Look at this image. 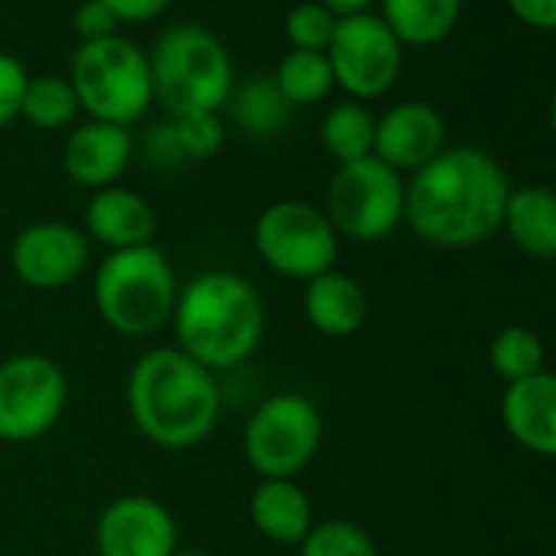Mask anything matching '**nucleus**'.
Instances as JSON below:
<instances>
[{"label":"nucleus","mask_w":556,"mask_h":556,"mask_svg":"<svg viewBox=\"0 0 556 556\" xmlns=\"http://www.w3.org/2000/svg\"><path fill=\"white\" fill-rule=\"evenodd\" d=\"M504 167L481 148H445L406 184L409 229L439 249H471L494 236L510 197Z\"/></svg>","instance_id":"1"},{"label":"nucleus","mask_w":556,"mask_h":556,"mask_svg":"<svg viewBox=\"0 0 556 556\" xmlns=\"http://www.w3.org/2000/svg\"><path fill=\"white\" fill-rule=\"evenodd\" d=\"M135 429L157 448L184 452L206 442L223 413V390L213 370L174 344L144 351L125 383Z\"/></svg>","instance_id":"2"},{"label":"nucleus","mask_w":556,"mask_h":556,"mask_svg":"<svg viewBox=\"0 0 556 556\" xmlns=\"http://www.w3.org/2000/svg\"><path fill=\"white\" fill-rule=\"evenodd\" d=\"M170 328L174 348L200 367L236 370L265 338V302L245 275L210 268L180 286Z\"/></svg>","instance_id":"3"},{"label":"nucleus","mask_w":556,"mask_h":556,"mask_svg":"<svg viewBox=\"0 0 556 556\" xmlns=\"http://www.w3.org/2000/svg\"><path fill=\"white\" fill-rule=\"evenodd\" d=\"M177 295V271L157 242L109 252L92 275V302L99 318L115 334L135 341L154 338L170 325Z\"/></svg>","instance_id":"4"},{"label":"nucleus","mask_w":556,"mask_h":556,"mask_svg":"<svg viewBox=\"0 0 556 556\" xmlns=\"http://www.w3.org/2000/svg\"><path fill=\"white\" fill-rule=\"evenodd\" d=\"M148 60L154 76V102H161L167 118L219 112L236 89V70L226 47L203 27L177 24L164 30Z\"/></svg>","instance_id":"5"},{"label":"nucleus","mask_w":556,"mask_h":556,"mask_svg":"<svg viewBox=\"0 0 556 556\" xmlns=\"http://www.w3.org/2000/svg\"><path fill=\"white\" fill-rule=\"evenodd\" d=\"M89 122L131 128L154 105L151 60L128 37L112 34L96 43H79L66 76Z\"/></svg>","instance_id":"6"},{"label":"nucleus","mask_w":556,"mask_h":556,"mask_svg":"<svg viewBox=\"0 0 556 556\" xmlns=\"http://www.w3.org/2000/svg\"><path fill=\"white\" fill-rule=\"evenodd\" d=\"M325 442V416L305 393L278 390L265 396L242 429V455L258 478L302 475Z\"/></svg>","instance_id":"7"},{"label":"nucleus","mask_w":556,"mask_h":556,"mask_svg":"<svg viewBox=\"0 0 556 556\" xmlns=\"http://www.w3.org/2000/svg\"><path fill=\"white\" fill-rule=\"evenodd\" d=\"M252 245L275 275L312 282L338 265L341 236L321 206L308 200H275L255 216Z\"/></svg>","instance_id":"8"},{"label":"nucleus","mask_w":556,"mask_h":556,"mask_svg":"<svg viewBox=\"0 0 556 556\" xmlns=\"http://www.w3.org/2000/svg\"><path fill=\"white\" fill-rule=\"evenodd\" d=\"M331 226L351 242H380L406 219V180L377 157L341 164L328 184Z\"/></svg>","instance_id":"9"},{"label":"nucleus","mask_w":556,"mask_h":556,"mask_svg":"<svg viewBox=\"0 0 556 556\" xmlns=\"http://www.w3.org/2000/svg\"><path fill=\"white\" fill-rule=\"evenodd\" d=\"M70 403L66 370L47 354L0 361V442H37L56 429Z\"/></svg>","instance_id":"10"},{"label":"nucleus","mask_w":556,"mask_h":556,"mask_svg":"<svg viewBox=\"0 0 556 556\" xmlns=\"http://www.w3.org/2000/svg\"><path fill=\"white\" fill-rule=\"evenodd\" d=\"M403 43L383 24L380 14L341 17L328 47V63L334 86L351 96V102H374L387 96L403 73Z\"/></svg>","instance_id":"11"},{"label":"nucleus","mask_w":556,"mask_h":556,"mask_svg":"<svg viewBox=\"0 0 556 556\" xmlns=\"http://www.w3.org/2000/svg\"><path fill=\"white\" fill-rule=\"evenodd\" d=\"M92 242L83 226L40 219L24 226L11 242V268L34 292H60L89 268Z\"/></svg>","instance_id":"12"},{"label":"nucleus","mask_w":556,"mask_h":556,"mask_svg":"<svg viewBox=\"0 0 556 556\" xmlns=\"http://www.w3.org/2000/svg\"><path fill=\"white\" fill-rule=\"evenodd\" d=\"M180 546L170 507L151 494H122L96 520L99 556H170Z\"/></svg>","instance_id":"13"},{"label":"nucleus","mask_w":556,"mask_h":556,"mask_svg":"<svg viewBox=\"0 0 556 556\" xmlns=\"http://www.w3.org/2000/svg\"><path fill=\"white\" fill-rule=\"evenodd\" d=\"M445 118L429 102H400L377 118L374 157L396 174H416L445 151Z\"/></svg>","instance_id":"14"},{"label":"nucleus","mask_w":556,"mask_h":556,"mask_svg":"<svg viewBox=\"0 0 556 556\" xmlns=\"http://www.w3.org/2000/svg\"><path fill=\"white\" fill-rule=\"evenodd\" d=\"M131 157H135L131 128H118V125H105V122L76 125L63 144L66 177L92 193L118 184L125 177Z\"/></svg>","instance_id":"15"},{"label":"nucleus","mask_w":556,"mask_h":556,"mask_svg":"<svg viewBox=\"0 0 556 556\" xmlns=\"http://www.w3.org/2000/svg\"><path fill=\"white\" fill-rule=\"evenodd\" d=\"M157 226L161 223L154 206L138 190L122 184L96 190L83 213V232L89 236V242H99L109 252L154 245Z\"/></svg>","instance_id":"16"},{"label":"nucleus","mask_w":556,"mask_h":556,"mask_svg":"<svg viewBox=\"0 0 556 556\" xmlns=\"http://www.w3.org/2000/svg\"><path fill=\"white\" fill-rule=\"evenodd\" d=\"M501 422L520 448L556 458V374L540 370L510 383L501 400Z\"/></svg>","instance_id":"17"},{"label":"nucleus","mask_w":556,"mask_h":556,"mask_svg":"<svg viewBox=\"0 0 556 556\" xmlns=\"http://www.w3.org/2000/svg\"><path fill=\"white\" fill-rule=\"evenodd\" d=\"M249 520L265 540L299 546L315 527V507L295 478H258L249 494Z\"/></svg>","instance_id":"18"},{"label":"nucleus","mask_w":556,"mask_h":556,"mask_svg":"<svg viewBox=\"0 0 556 556\" xmlns=\"http://www.w3.org/2000/svg\"><path fill=\"white\" fill-rule=\"evenodd\" d=\"M302 312L305 321L325 334V338H354L370 315V302L364 286L354 275L331 268L312 282H305V295H302Z\"/></svg>","instance_id":"19"},{"label":"nucleus","mask_w":556,"mask_h":556,"mask_svg":"<svg viewBox=\"0 0 556 556\" xmlns=\"http://www.w3.org/2000/svg\"><path fill=\"white\" fill-rule=\"evenodd\" d=\"M501 229L533 258H556V190L527 184L510 190Z\"/></svg>","instance_id":"20"},{"label":"nucleus","mask_w":556,"mask_h":556,"mask_svg":"<svg viewBox=\"0 0 556 556\" xmlns=\"http://www.w3.org/2000/svg\"><path fill=\"white\" fill-rule=\"evenodd\" d=\"M465 0H380V17L403 47H435L462 21Z\"/></svg>","instance_id":"21"},{"label":"nucleus","mask_w":556,"mask_h":556,"mask_svg":"<svg viewBox=\"0 0 556 556\" xmlns=\"http://www.w3.org/2000/svg\"><path fill=\"white\" fill-rule=\"evenodd\" d=\"M229 118L236 122L239 131L252 135V138H271L282 131L292 122V105L286 102V96L278 92L271 76H255L245 79L232 89L229 102Z\"/></svg>","instance_id":"22"},{"label":"nucleus","mask_w":556,"mask_h":556,"mask_svg":"<svg viewBox=\"0 0 556 556\" xmlns=\"http://www.w3.org/2000/svg\"><path fill=\"white\" fill-rule=\"evenodd\" d=\"M374 138H377V115L364 102L348 99L334 105L321 122V144L338 161V167L374 157Z\"/></svg>","instance_id":"23"},{"label":"nucleus","mask_w":556,"mask_h":556,"mask_svg":"<svg viewBox=\"0 0 556 556\" xmlns=\"http://www.w3.org/2000/svg\"><path fill=\"white\" fill-rule=\"evenodd\" d=\"M271 79L292 109L318 105L338 89L328 56L308 53V50H289L282 56V63H278V70L271 73Z\"/></svg>","instance_id":"24"},{"label":"nucleus","mask_w":556,"mask_h":556,"mask_svg":"<svg viewBox=\"0 0 556 556\" xmlns=\"http://www.w3.org/2000/svg\"><path fill=\"white\" fill-rule=\"evenodd\" d=\"M79 99L70 79L63 76H34L27 83L24 102H21V118H27L40 131H66L76 128L79 118Z\"/></svg>","instance_id":"25"},{"label":"nucleus","mask_w":556,"mask_h":556,"mask_svg":"<svg viewBox=\"0 0 556 556\" xmlns=\"http://www.w3.org/2000/svg\"><path fill=\"white\" fill-rule=\"evenodd\" d=\"M543 341L536 331L523 328V325H510L504 331L494 334L491 348H488V361L494 367V374L510 387L520 383L533 374L543 370Z\"/></svg>","instance_id":"26"},{"label":"nucleus","mask_w":556,"mask_h":556,"mask_svg":"<svg viewBox=\"0 0 556 556\" xmlns=\"http://www.w3.org/2000/svg\"><path fill=\"white\" fill-rule=\"evenodd\" d=\"M299 556H380L374 536L348 517L315 520L308 536L299 543Z\"/></svg>","instance_id":"27"},{"label":"nucleus","mask_w":556,"mask_h":556,"mask_svg":"<svg viewBox=\"0 0 556 556\" xmlns=\"http://www.w3.org/2000/svg\"><path fill=\"white\" fill-rule=\"evenodd\" d=\"M334 30H338V17L325 4H318V0H305V4L286 14V37L292 50L328 53Z\"/></svg>","instance_id":"28"},{"label":"nucleus","mask_w":556,"mask_h":556,"mask_svg":"<svg viewBox=\"0 0 556 556\" xmlns=\"http://www.w3.org/2000/svg\"><path fill=\"white\" fill-rule=\"evenodd\" d=\"M170 122H174L184 161H210L223 151L226 125L219 112H193V115H177Z\"/></svg>","instance_id":"29"},{"label":"nucleus","mask_w":556,"mask_h":556,"mask_svg":"<svg viewBox=\"0 0 556 556\" xmlns=\"http://www.w3.org/2000/svg\"><path fill=\"white\" fill-rule=\"evenodd\" d=\"M27 83H30L27 66L17 56L0 50V128H8L14 118H21V102H24Z\"/></svg>","instance_id":"30"},{"label":"nucleus","mask_w":556,"mask_h":556,"mask_svg":"<svg viewBox=\"0 0 556 556\" xmlns=\"http://www.w3.org/2000/svg\"><path fill=\"white\" fill-rule=\"evenodd\" d=\"M141 154H144V161L154 170H174V167L184 164V151H180V141H177V131H174V122L170 118L161 122V125H154L144 135Z\"/></svg>","instance_id":"31"},{"label":"nucleus","mask_w":556,"mask_h":556,"mask_svg":"<svg viewBox=\"0 0 556 556\" xmlns=\"http://www.w3.org/2000/svg\"><path fill=\"white\" fill-rule=\"evenodd\" d=\"M115 27H118V21L109 14V8L102 4V0H86V4H79L73 14V30L83 43L105 40L115 34Z\"/></svg>","instance_id":"32"},{"label":"nucleus","mask_w":556,"mask_h":556,"mask_svg":"<svg viewBox=\"0 0 556 556\" xmlns=\"http://www.w3.org/2000/svg\"><path fill=\"white\" fill-rule=\"evenodd\" d=\"M514 21H520L530 30L553 34L556 30V0H504Z\"/></svg>","instance_id":"33"},{"label":"nucleus","mask_w":556,"mask_h":556,"mask_svg":"<svg viewBox=\"0 0 556 556\" xmlns=\"http://www.w3.org/2000/svg\"><path fill=\"white\" fill-rule=\"evenodd\" d=\"M102 4L118 24H151L170 8V0H102Z\"/></svg>","instance_id":"34"},{"label":"nucleus","mask_w":556,"mask_h":556,"mask_svg":"<svg viewBox=\"0 0 556 556\" xmlns=\"http://www.w3.org/2000/svg\"><path fill=\"white\" fill-rule=\"evenodd\" d=\"M318 4H325V8L341 21V17L370 14V8H374V4H380V0H318Z\"/></svg>","instance_id":"35"},{"label":"nucleus","mask_w":556,"mask_h":556,"mask_svg":"<svg viewBox=\"0 0 556 556\" xmlns=\"http://www.w3.org/2000/svg\"><path fill=\"white\" fill-rule=\"evenodd\" d=\"M170 556H213V553H206V549H197V546H177Z\"/></svg>","instance_id":"36"},{"label":"nucleus","mask_w":556,"mask_h":556,"mask_svg":"<svg viewBox=\"0 0 556 556\" xmlns=\"http://www.w3.org/2000/svg\"><path fill=\"white\" fill-rule=\"evenodd\" d=\"M549 128L556 135V89H553V99H549Z\"/></svg>","instance_id":"37"}]
</instances>
